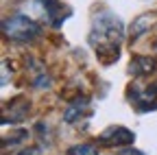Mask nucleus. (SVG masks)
<instances>
[{
  "label": "nucleus",
  "mask_w": 157,
  "mask_h": 155,
  "mask_svg": "<svg viewBox=\"0 0 157 155\" xmlns=\"http://www.w3.org/2000/svg\"><path fill=\"white\" fill-rule=\"evenodd\" d=\"M122 40H124V24L116 13L105 9L94 17L87 42L105 64H111L118 57Z\"/></svg>",
  "instance_id": "nucleus-1"
},
{
  "label": "nucleus",
  "mask_w": 157,
  "mask_h": 155,
  "mask_svg": "<svg viewBox=\"0 0 157 155\" xmlns=\"http://www.w3.org/2000/svg\"><path fill=\"white\" fill-rule=\"evenodd\" d=\"M2 33L15 44H29V42L35 40V37L42 35V26H39V22H35L29 15L15 13V15L7 17L2 22Z\"/></svg>",
  "instance_id": "nucleus-2"
},
{
  "label": "nucleus",
  "mask_w": 157,
  "mask_h": 155,
  "mask_svg": "<svg viewBox=\"0 0 157 155\" xmlns=\"http://www.w3.org/2000/svg\"><path fill=\"white\" fill-rule=\"evenodd\" d=\"M129 101L133 103V107L137 111H151L157 107V83H151L146 87H140L137 83H133L129 87Z\"/></svg>",
  "instance_id": "nucleus-3"
},
{
  "label": "nucleus",
  "mask_w": 157,
  "mask_h": 155,
  "mask_svg": "<svg viewBox=\"0 0 157 155\" xmlns=\"http://www.w3.org/2000/svg\"><path fill=\"white\" fill-rule=\"evenodd\" d=\"M44 7H42V13H44V20L52 26H61L66 22V17H70V7L59 2V0H39Z\"/></svg>",
  "instance_id": "nucleus-4"
},
{
  "label": "nucleus",
  "mask_w": 157,
  "mask_h": 155,
  "mask_svg": "<svg viewBox=\"0 0 157 155\" xmlns=\"http://www.w3.org/2000/svg\"><path fill=\"white\" fill-rule=\"evenodd\" d=\"M98 140L107 146H129L135 142V133H131L127 127H109L105 133L98 135Z\"/></svg>",
  "instance_id": "nucleus-5"
},
{
  "label": "nucleus",
  "mask_w": 157,
  "mask_h": 155,
  "mask_svg": "<svg viewBox=\"0 0 157 155\" xmlns=\"http://www.w3.org/2000/svg\"><path fill=\"white\" fill-rule=\"evenodd\" d=\"M155 68H157V64H155V59H151V57H135L131 61V66H129V72L133 76H146Z\"/></svg>",
  "instance_id": "nucleus-6"
},
{
  "label": "nucleus",
  "mask_w": 157,
  "mask_h": 155,
  "mask_svg": "<svg viewBox=\"0 0 157 155\" xmlns=\"http://www.w3.org/2000/svg\"><path fill=\"white\" fill-rule=\"evenodd\" d=\"M157 20V13H144V15H140L137 20L133 22V26H131V31H129V35H131V40H137L144 31H148L151 26H153V22Z\"/></svg>",
  "instance_id": "nucleus-7"
},
{
  "label": "nucleus",
  "mask_w": 157,
  "mask_h": 155,
  "mask_svg": "<svg viewBox=\"0 0 157 155\" xmlns=\"http://www.w3.org/2000/svg\"><path fill=\"white\" fill-rule=\"evenodd\" d=\"M87 105H90V101L85 99H76L74 103H70L68 107H66V111H63V120L66 122H74V120H78L83 116V111L87 109Z\"/></svg>",
  "instance_id": "nucleus-8"
},
{
  "label": "nucleus",
  "mask_w": 157,
  "mask_h": 155,
  "mask_svg": "<svg viewBox=\"0 0 157 155\" xmlns=\"http://www.w3.org/2000/svg\"><path fill=\"white\" fill-rule=\"evenodd\" d=\"M68 155H98V149L92 146V144H74Z\"/></svg>",
  "instance_id": "nucleus-9"
},
{
  "label": "nucleus",
  "mask_w": 157,
  "mask_h": 155,
  "mask_svg": "<svg viewBox=\"0 0 157 155\" xmlns=\"http://www.w3.org/2000/svg\"><path fill=\"white\" fill-rule=\"evenodd\" d=\"M17 155H44L42 153V149H37V146H26V149H22Z\"/></svg>",
  "instance_id": "nucleus-10"
},
{
  "label": "nucleus",
  "mask_w": 157,
  "mask_h": 155,
  "mask_svg": "<svg viewBox=\"0 0 157 155\" xmlns=\"http://www.w3.org/2000/svg\"><path fill=\"white\" fill-rule=\"evenodd\" d=\"M118 155H144L142 151H137V149H133V146H127V149H122Z\"/></svg>",
  "instance_id": "nucleus-11"
}]
</instances>
